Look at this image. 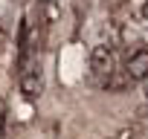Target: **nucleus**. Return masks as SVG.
<instances>
[{
    "mask_svg": "<svg viewBox=\"0 0 148 139\" xmlns=\"http://www.w3.org/2000/svg\"><path fill=\"white\" fill-rule=\"evenodd\" d=\"M21 90H23V96L29 99V102H35L38 96H41V76H38V70H23L21 73Z\"/></svg>",
    "mask_w": 148,
    "mask_h": 139,
    "instance_id": "obj_3",
    "label": "nucleus"
},
{
    "mask_svg": "<svg viewBox=\"0 0 148 139\" xmlns=\"http://www.w3.org/2000/svg\"><path fill=\"white\" fill-rule=\"evenodd\" d=\"M125 70H128V78L131 81H142L148 78V46H139L128 55L125 61Z\"/></svg>",
    "mask_w": 148,
    "mask_h": 139,
    "instance_id": "obj_2",
    "label": "nucleus"
},
{
    "mask_svg": "<svg viewBox=\"0 0 148 139\" xmlns=\"http://www.w3.org/2000/svg\"><path fill=\"white\" fill-rule=\"evenodd\" d=\"M142 18L148 20V0H145V6H142Z\"/></svg>",
    "mask_w": 148,
    "mask_h": 139,
    "instance_id": "obj_4",
    "label": "nucleus"
},
{
    "mask_svg": "<svg viewBox=\"0 0 148 139\" xmlns=\"http://www.w3.org/2000/svg\"><path fill=\"white\" fill-rule=\"evenodd\" d=\"M90 64H93V73L99 76V78H110V73H113V67H116V58H113V49L110 46H96L93 49V55H90Z\"/></svg>",
    "mask_w": 148,
    "mask_h": 139,
    "instance_id": "obj_1",
    "label": "nucleus"
}]
</instances>
